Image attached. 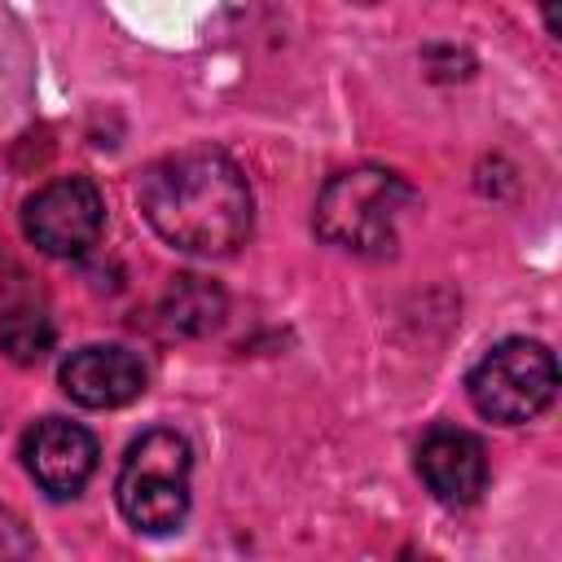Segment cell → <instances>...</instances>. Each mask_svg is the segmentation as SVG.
I'll use <instances>...</instances> for the list:
<instances>
[{"label": "cell", "mask_w": 562, "mask_h": 562, "mask_svg": "<svg viewBox=\"0 0 562 562\" xmlns=\"http://www.w3.org/2000/svg\"><path fill=\"white\" fill-rule=\"evenodd\" d=\"M136 202L154 233L189 255H233L255 224V198L241 167L211 145L158 158L140 176Z\"/></svg>", "instance_id": "cell-1"}, {"label": "cell", "mask_w": 562, "mask_h": 562, "mask_svg": "<svg viewBox=\"0 0 562 562\" xmlns=\"http://www.w3.org/2000/svg\"><path fill=\"white\" fill-rule=\"evenodd\" d=\"M417 193L404 176L386 167L338 171L316 198V233L351 255H386L400 241V224L413 211Z\"/></svg>", "instance_id": "cell-2"}, {"label": "cell", "mask_w": 562, "mask_h": 562, "mask_svg": "<svg viewBox=\"0 0 562 562\" xmlns=\"http://www.w3.org/2000/svg\"><path fill=\"white\" fill-rule=\"evenodd\" d=\"M189 470L193 448L176 430H149L140 435L119 470V509L136 531L162 536L176 531L189 514Z\"/></svg>", "instance_id": "cell-3"}, {"label": "cell", "mask_w": 562, "mask_h": 562, "mask_svg": "<svg viewBox=\"0 0 562 562\" xmlns=\"http://www.w3.org/2000/svg\"><path fill=\"white\" fill-rule=\"evenodd\" d=\"M465 391L487 422H501V426L531 422L536 413L549 408L558 391L553 351L536 338H505L470 369Z\"/></svg>", "instance_id": "cell-4"}, {"label": "cell", "mask_w": 562, "mask_h": 562, "mask_svg": "<svg viewBox=\"0 0 562 562\" xmlns=\"http://www.w3.org/2000/svg\"><path fill=\"white\" fill-rule=\"evenodd\" d=\"M22 228L44 255L75 259L97 246V237L105 228V202L88 176H61L26 198Z\"/></svg>", "instance_id": "cell-5"}, {"label": "cell", "mask_w": 562, "mask_h": 562, "mask_svg": "<svg viewBox=\"0 0 562 562\" xmlns=\"http://www.w3.org/2000/svg\"><path fill=\"white\" fill-rule=\"evenodd\" d=\"M22 461H26L31 479L53 501H66V496H79L83 483L92 479V470H97V439L83 426H75V422L44 417V422H35L26 430Z\"/></svg>", "instance_id": "cell-6"}, {"label": "cell", "mask_w": 562, "mask_h": 562, "mask_svg": "<svg viewBox=\"0 0 562 562\" xmlns=\"http://www.w3.org/2000/svg\"><path fill=\"white\" fill-rule=\"evenodd\" d=\"M417 474L443 505H474L487 487L483 439L461 426H435L417 448Z\"/></svg>", "instance_id": "cell-7"}, {"label": "cell", "mask_w": 562, "mask_h": 562, "mask_svg": "<svg viewBox=\"0 0 562 562\" xmlns=\"http://www.w3.org/2000/svg\"><path fill=\"white\" fill-rule=\"evenodd\" d=\"M149 373L127 347H79L61 360V391L83 408H119L145 391Z\"/></svg>", "instance_id": "cell-8"}, {"label": "cell", "mask_w": 562, "mask_h": 562, "mask_svg": "<svg viewBox=\"0 0 562 562\" xmlns=\"http://www.w3.org/2000/svg\"><path fill=\"white\" fill-rule=\"evenodd\" d=\"M158 321L176 338H198L211 334L224 321V294L206 277H176L158 303Z\"/></svg>", "instance_id": "cell-9"}, {"label": "cell", "mask_w": 562, "mask_h": 562, "mask_svg": "<svg viewBox=\"0 0 562 562\" xmlns=\"http://www.w3.org/2000/svg\"><path fill=\"white\" fill-rule=\"evenodd\" d=\"M48 347H53V321L40 307H13L0 321V351L13 364H35L48 356Z\"/></svg>", "instance_id": "cell-10"}, {"label": "cell", "mask_w": 562, "mask_h": 562, "mask_svg": "<svg viewBox=\"0 0 562 562\" xmlns=\"http://www.w3.org/2000/svg\"><path fill=\"white\" fill-rule=\"evenodd\" d=\"M35 544H31V536L22 531V518H13L9 509H0V558H22V553H31Z\"/></svg>", "instance_id": "cell-11"}]
</instances>
